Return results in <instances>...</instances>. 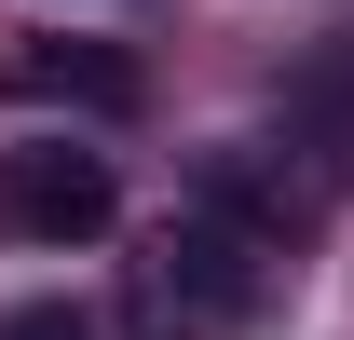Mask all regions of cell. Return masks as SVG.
<instances>
[{
  "instance_id": "6da1fadb",
  "label": "cell",
  "mask_w": 354,
  "mask_h": 340,
  "mask_svg": "<svg viewBox=\"0 0 354 340\" xmlns=\"http://www.w3.org/2000/svg\"><path fill=\"white\" fill-rule=\"evenodd\" d=\"M259 286H272V258H259V232H232V218H164L150 245H136V272H123V327L136 340H232L245 313H259Z\"/></svg>"
},
{
  "instance_id": "7a4b0ae2",
  "label": "cell",
  "mask_w": 354,
  "mask_h": 340,
  "mask_svg": "<svg viewBox=\"0 0 354 340\" xmlns=\"http://www.w3.org/2000/svg\"><path fill=\"white\" fill-rule=\"evenodd\" d=\"M109 218H123L109 150H82V136H28V150H0V232H28V245H95Z\"/></svg>"
},
{
  "instance_id": "3957f363",
  "label": "cell",
  "mask_w": 354,
  "mask_h": 340,
  "mask_svg": "<svg viewBox=\"0 0 354 340\" xmlns=\"http://www.w3.org/2000/svg\"><path fill=\"white\" fill-rule=\"evenodd\" d=\"M0 95H55V109L123 123L150 82H136V55H109V41H0Z\"/></svg>"
},
{
  "instance_id": "277c9868",
  "label": "cell",
  "mask_w": 354,
  "mask_h": 340,
  "mask_svg": "<svg viewBox=\"0 0 354 340\" xmlns=\"http://www.w3.org/2000/svg\"><path fill=\"white\" fill-rule=\"evenodd\" d=\"M0 340H95L68 299H28V313H0Z\"/></svg>"
}]
</instances>
